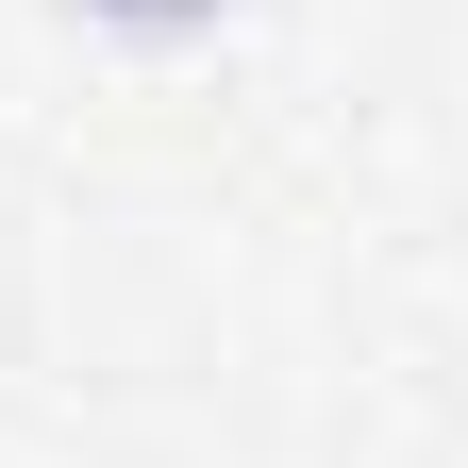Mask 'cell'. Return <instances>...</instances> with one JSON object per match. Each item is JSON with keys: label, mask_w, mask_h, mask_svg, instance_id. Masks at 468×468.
Here are the masks:
<instances>
[{"label": "cell", "mask_w": 468, "mask_h": 468, "mask_svg": "<svg viewBox=\"0 0 468 468\" xmlns=\"http://www.w3.org/2000/svg\"><path fill=\"white\" fill-rule=\"evenodd\" d=\"M84 34H134V50H185V34H218L234 0H68Z\"/></svg>", "instance_id": "1"}]
</instances>
